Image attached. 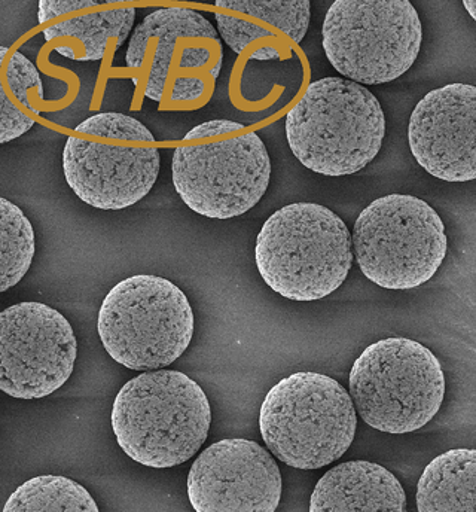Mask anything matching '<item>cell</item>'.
<instances>
[{"label":"cell","instance_id":"52a82bcc","mask_svg":"<svg viewBox=\"0 0 476 512\" xmlns=\"http://www.w3.org/2000/svg\"><path fill=\"white\" fill-rule=\"evenodd\" d=\"M357 411L337 380L297 373L265 396L259 429L268 450L295 469H320L340 459L355 440Z\"/></svg>","mask_w":476,"mask_h":512},{"label":"cell","instance_id":"5b68a950","mask_svg":"<svg viewBox=\"0 0 476 512\" xmlns=\"http://www.w3.org/2000/svg\"><path fill=\"white\" fill-rule=\"evenodd\" d=\"M386 136L377 97L357 82H311L286 117L289 148L302 166L319 175H355L375 160Z\"/></svg>","mask_w":476,"mask_h":512},{"label":"cell","instance_id":"44dd1931","mask_svg":"<svg viewBox=\"0 0 476 512\" xmlns=\"http://www.w3.org/2000/svg\"><path fill=\"white\" fill-rule=\"evenodd\" d=\"M36 237L20 207L0 198V291L17 285L32 265Z\"/></svg>","mask_w":476,"mask_h":512},{"label":"cell","instance_id":"e0dca14e","mask_svg":"<svg viewBox=\"0 0 476 512\" xmlns=\"http://www.w3.org/2000/svg\"><path fill=\"white\" fill-rule=\"evenodd\" d=\"M310 512H407V496L389 469L353 460L320 478L311 495Z\"/></svg>","mask_w":476,"mask_h":512},{"label":"cell","instance_id":"4fadbf2b","mask_svg":"<svg viewBox=\"0 0 476 512\" xmlns=\"http://www.w3.org/2000/svg\"><path fill=\"white\" fill-rule=\"evenodd\" d=\"M188 498L195 512H276L282 474L256 441L222 440L192 463Z\"/></svg>","mask_w":476,"mask_h":512},{"label":"cell","instance_id":"ac0fdd59","mask_svg":"<svg viewBox=\"0 0 476 512\" xmlns=\"http://www.w3.org/2000/svg\"><path fill=\"white\" fill-rule=\"evenodd\" d=\"M418 512H476V450L454 448L435 457L417 486Z\"/></svg>","mask_w":476,"mask_h":512},{"label":"cell","instance_id":"6da1fadb","mask_svg":"<svg viewBox=\"0 0 476 512\" xmlns=\"http://www.w3.org/2000/svg\"><path fill=\"white\" fill-rule=\"evenodd\" d=\"M125 62L134 84L160 111L209 103L224 63L218 29L194 9H155L134 30Z\"/></svg>","mask_w":476,"mask_h":512},{"label":"cell","instance_id":"7402d4cb","mask_svg":"<svg viewBox=\"0 0 476 512\" xmlns=\"http://www.w3.org/2000/svg\"><path fill=\"white\" fill-rule=\"evenodd\" d=\"M463 5H465V8L468 9L469 14H471V17L476 21V0H465Z\"/></svg>","mask_w":476,"mask_h":512},{"label":"cell","instance_id":"2e32d148","mask_svg":"<svg viewBox=\"0 0 476 512\" xmlns=\"http://www.w3.org/2000/svg\"><path fill=\"white\" fill-rule=\"evenodd\" d=\"M117 0H41L38 21L53 50L75 62H99L122 47L136 21V8Z\"/></svg>","mask_w":476,"mask_h":512},{"label":"cell","instance_id":"9a60e30c","mask_svg":"<svg viewBox=\"0 0 476 512\" xmlns=\"http://www.w3.org/2000/svg\"><path fill=\"white\" fill-rule=\"evenodd\" d=\"M216 26L225 44L246 60H289L310 26L307 0H218Z\"/></svg>","mask_w":476,"mask_h":512},{"label":"cell","instance_id":"7a4b0ae2","mask_svg":"<svg viewBox=\"0 0 476 512\" xmlns=\"http://www.w3.org/2000/svg\"><path fill=\"white\" fill-rule=\"evenodd\" d=\"M173 185L183 203L210 219H233L268 190L271 161L255 131L228 120L207 121L183 137L172 161Z\"/></svg>","mask_w":476,"mask_h":512},{"label":"cell","instance_id":"ffe728a7","mask_svg":"<svg viewBox=\"0 0 476 512\" xmlns=\"http://www.w3.org/2000/svg\"><path fill=\"white\" fill-rule=\"evenodd\" d=\"M3 512H100L81 484L60 475H41L21 484Z\"/></svg>","mask_w":476,"mask_h":512},{"label":"cell","instance_id":"8992f818","mask_svg":"<svg viewBox=\"0 0 476 512\" xmlns=\"http://www.w3.org/2000/svg\"><path fill=\"white\" fill-rule=\"evenodd\" d=\"M63 169L70 190L88 206L127 209L154 188L160 149L136 118L108 112L88 118L67 137Z\"/></svg>","mask_w":476,"mask_h":512},{"label":"cell","instance_id":"ba28073f","mask_svg":"<svg viewBox=\"0 0 476 512\" xmlns=\"http://www.w3.org/2000/svg\"><path fill=\"white\" fill-rule=\"evenodd\" d=\"M97 326L106 352L119 365L158 371L188 349L194 312L175 283L139 274L122 280L106 295Z\"/></svg>","mask_w":476,"mask_h":512},{"label":"cell","instance_id":"30bf717a","mask_svg":"<svg viewBox=\"0 0 476 512\" xmlns=\"http://www.w3.org/2000/svg\"><path fill=\"white\" fill-rule=\"evenodd\" d=\"M447 249L444 222L413 195L377 198L357 216L353 228V251L363 276L392 291L429 282Z\"/></svg>","mask_w":476,"mask_h":512},{"label":"cell","instance_id":"5bb4252c","mask_svg":"<svg viewBox=\"0 0 476 512\" xmlns=\"http://www.w3.org/2000/svg\"><path fill=\"white\" fill-rule=\"evenodd\" d=\"M408 142L417 163L441 181L476 179V87L450 84L414 108Z\"/></svg>","mask_w":476,"mask_h":512},{"label":"cell","instance_id":"3957f363","mask_svg":"<svg viewBox=\"0 0 476 512\" xmlns=\"http://www.w3.org/2000/svg\"><path fill=\"white\" fill-rule=\"evenodd\" d=\"M210 423L206 393L175 370L148 371L125 383L112 408L118 446L148 468L188 462L206 443Z\"/></svg>","mask_w":476,"mask_h":512},{"label":"cell","instance_id":"8fae6325","mask_svg":"<svg viewBox=\"0 0 476 512\" xmlns=\"http://www.w3.org/2000/svg\"><path fill=\"white\" fill-rule=\"evenodd\" d=\"M322 36L338 73L360 85H380L411 69L423 26L407 0H338L328 9Z\"/></svg>","mask_w":476,"mask_h":512},{"label":"cell","instance_id":"9c48e42d","mask_svg":"<svg viewBox=\"0 0 476 512\" xmlns=\"http://www.w3.org/2000/svg\"><path fill=\"white\" fill-rule=\"evenodd\" d=\"M350 396L363 422L384 434H411L441 408L445 376L438 358L410 338L363 350L350 373Z\"/></svg>","mask_w":476,"mask_h":512},{"label":"cell","instance_id":"277c9868","mask_svg":"<svg viewBox=\"0 0 476 512\" xmlns=\"http://www.w3.org/2000/svg\"><path fill=\"white\" fill-rule=\"evenodd\" d=\"M343 219L316 203H294L270 216L256 239V267L286 300L308 303L337 291L353 264Z\"/></svg>","mask_w":476,"mask_h":512},{"label":"cell","instance_id":"d6986e66","mask_svg":"<svg viewBox=\"0 0 476 512\" xmlns=\"http://www.w3.org/2000/svg\"><path fill=\"white\" fill-rule=\"evenodd\" d=\"M0 48V143L26 134L44 105V87L35 64L23 54Z\"/></svg>","mask_w":476,"mask_h":512},{"label":"cell","instance_id":"7c38bea8","mask_svg":"<svg viewBox=\"0 0 476 512\" xmlns=\"http://www.w3.org/2000/svg\"><path fill=\"white\" fill-rule=\"evenodd\" d=\"M78 343L69 320L42 303L0 315V389L17 399L47 398L70 379Z\"/></svg>","mask_w":476,"mask_h":512}]
</instances>
